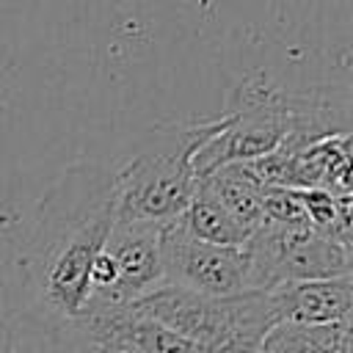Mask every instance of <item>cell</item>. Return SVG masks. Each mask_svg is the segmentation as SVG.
<instances>
[{
  "label": "cell",
  "instance_id": "9",
  "mask_svg": "<svg viewBox=\"0 0 353 353\" xmlns=\"http://www.w3.org/2000/svg\"><path fill=\"white\" fill-rule=\"evenodd\" d=\"M259 353H350V320L323 325L279 323Z\"/></svg>",
  "mask_w": 353,
  "mask_h": 353
},
{
  "label": "cell",
  "instance_id": "5",
  "mask_svg": "<svg viewBox=\"0 0 353 353\" xmlns=\"http://www.w3.org/2000/svg\"><path fill=\"white\" fill-rule=\"evenodd\" d=\"M160 226L163 223H113L91 265L88 301L80 314L127 306L163 284Z\"/></svg>",
  "mask_w": 353,
  "mask_h": 353
},
{
  "label": "cell",
  "instance_id": "11",
  "mask_svg": "<svg viewBox=\"0 0 353 353\" xmlns=\"http://www.w3.org/2000/svg\"><path fill=\"white\" fill-rule=\"evenodd\" d=\"M201 182L215 193V199L226 207V212L240 221L245 229H256L262 223V185H256L240 163H229L201 176Z\"/></svg>",
  "mask_w": 353,
  "mask_h": 353
},
{
  "label": "cell",
  "instance_id": "10",
  "mask_svg": "<svg viewBox=\"0 0 353 353\" xmlns=\"http://www.w3.org/2000/svg\"><path fill=\"white\" fill-rule=\"evenodd\" d=\"M0 353H63L58 328L41 323L0 292Z\"/></svg>",
  "mask_w": 353,
  "mask_h": 353
},
{
  "label": "cell",
  "instance_id": "4",
  "mask_svg": "<svg viewBox=\"0 0 353 353\" xmlns=\"http://www.w3.org/2000/svg\"><path fill=\"white\" fill-rule=\"evenodd\" d=\"M127 306L176 331L199 353H259L265 336L279 325L265 290L201 295L176 284H157Z\"/></svg>",
  "mask_w": 353,
  "mask_h": 353
},
{
  "label": "cell",
  "instance_id": "7",
  "mask_svg": "<svg viewBox=\"0 0 353 353\" xmlns=\"http://www.w3.org/2000/svg\"><path fill=\"white\" fill-rule=\"evenodd\" d=\"M268 292L279 314V323L323 325L353 317V273L334 279L287 281Z\"/></svg>",
  "mask_w": 353,
  "mask_h": 353
},
{
  "label": "cell",
  "instance_id": "3",
  "mask_svg": "<svg viewBox=\"0 0 353 353\" xmlns=\"http://www.w3.org/2000/svg\"><path fill=\"white\" fill-rule=\"evenodd\" d=\"M221 127L218 116L190 124L165 121L143 132L132 154L113 165L116 221L165 223L182 215L196 188L193 157Z\"/></svg>",
  "mask_w": 353,
  "mask_h": 353
},
{
  "label": "cell",
  "instance_id": "2",
  "mask_svg": "<svg viewBox=\"0 0 353 353\" xmlns=\"http://www.w3.org/2000/svg\"><path fill=\"white\" fill-rule=\"evenodd\" d=\"M221 132L193 157L196 179L229 163H248L270 154L281 141L312 146L331 135L347 132V110L334 99L314 94H290L265 77H243L229 94L221 113Z\"/></svg>",
  "mask_w": 353,
  "mask_h": 353
},
{
  "label": "cell",
  "instance_id": "1",
  "mask_svg": "<svg viewBox=\"0 0 353 353\" xmlns=\"http://www.w3.org/2000/svg\"><path fill=\"white\" fill-rule=\"evenodd\" d=\"M113 223V165L94 157L69 163L22 223L14 248L19 292L8 298L52 328L77 320L88 301L91 265Z\"/></svg>",
  "mask_w": 353,
  "mask_h": 353
},
{
  "label": "cell",
  "instance_id": "12",
  "mask_svg": "<svg viewBox=\"0 0 353 353\" xmlns=\"http://www.w3.org/2000/svg\"><path fill=\"white\" fill-rule=\"evenodd\" d=\"M262 221H268V223H309L301 190L262 188Z\"/></svg>",
  "mask_w": 353,
  "mask_h": 353
},
{
  "label": "cell",
  "instance_id": "6",
  "mask_svg": "<svg viewBox=\"0 0 353 353\" xmlns=\"http://www.w3.org/2000/svg\"><path fill=\"white\" fill-rule=\"evenodd\" d=\"M163 284L201 295L248 292V256L243 245H215L193 237L176 218L160 226Z\"/></svg>",
  "mask_w": 353,
  "mask_h": 353
},
{
  "label": "cell",
  "instance_id": "8",
  "mask_svg": "<svg viewBox=\"0 0 353 353\" xmlns=\"http://www.w3.org/2000/svg\"><path fill=\"white\" fill-rule=\"evenodd\" d=\"M176 221L193 237H199L204 243H215V245H243L251 237V229H245L240 221H234L201 179H196L193 196H190L188 207L182 210V215H176Z\"/></svg>",
  "mask_w": 353,
  "mask_h": 353
}]
</instances>
